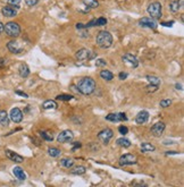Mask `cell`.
<instances>
[{
    "label": "cell",
    "mask_w": 184,
    "mask_h": 187,
    "mask_svg": "<svg viewBox=\"0 0 184 187\" xmlns=\"http://www.w3.org/2000/svg\"><path fill=\"white\" fill-rule=\"evenodd\" d=\"M0 125L1 126H8L9 125V116L5 110H0Z\"/></svg>",
    "instance_id": "d6986e66"
},
{
    "label": "cell",
    "mask_w": 184,
    "mask_h": 187,
    "mask_svg": "<svg viewBox=\"0 0 184 187\" xmlns=\"http://www.w3.org/2000/svg\"><path fill=\"white\" fill-rule=\"evenodd\" d=\"M7 48H8V50L12 53H20L22 51V48H20V43L16 42V41H10V42H8L7 43Z\"/></svg>",
    "instance_id": "e0dca14e"
},
{
    "label": "cell",
    "mask_w": 184,
    "mask_h": 187,
    "mask_svg": "<svg viewBox=\"0 0 184 187\" xmlns=\"http://www.w3.org/2000/svg\"><path fill=\"white\" fill-rule=\"evenodd\" d=\"M165 131V124L163 121H159V123H156L153 126L151 127V133L153 136H160Z\"/></svg>",
    "instance_id": "4fadbf2b"
},
{
    "label": "cell",
    "mask_w": 184,
    "mask_h": 187,
    "mask_svg": "<svg viewBox=\"0 0 184 187\" xmlns=\"http://www.w3.org/2000/svg\"><path fill=\"white\" fill-rule=\"evenodd\" d=\"M85 171H86L85 167H83V166H77V167L73 168L72 170H71V172H72L73 175H83V174H85Z\"/></svg>",
    "instance_id": "4316f807"
},
{
    "label": "cell",
    "mask_w": 184,
    "mask_h": 187,
    "mask_svg": "<svg viewBox=\"0 0 184 187\" xmlns=\"http://www.w3.org/2000/svg\"><path fill=\"white\" fill-rule=\"evenodd\" d=\"M139 24L142 27H148V28H152V30H155L157 27V23L151 17H143V18H141Z\"/></svg>",
    "instance_id": "7c38bea8"
},
{
    "label": "cell",
    "mask_w": 184,
    "mask_h": 187,
    "mask_svg": "<svg viewBox=\"0 0 184 187\" xmlns=\"http://www.w3.org/2000/svg\"><path fill=\"white\" fill-rule=\"evenodd\" d=\"M48 153L52 158H57L60 155V150H58L57 147H50V149H48Z\"/></svg>",
    "instance_id": "f546056e"
},
{
    "label": "cell",
    "mask_w": 184,
    "mask_h": 187,
    "mask_svg": "<svg viewBox=\"0 0 184 187\" xmlns=\"http://www.w3.org/2000/svg\"><path fill=\"white\" fill-rule=\"evenodd\" d=\"M126 77H127V74H126V73H120V75H118V78H120V81H124Z\"/></svg>",
    "instance_id": "ab89813d"
},
{
    "label": "cell",
    "mask_w": 184,
    "mask_h": 187,
    "mask_svg": "<svg viewBox=\"0 0 184 187\" xmlns=\"http://www.w3.org/2000/svg\"><path fill=\"white\" fill-rule=\"evenodd\" d=\"M178 152H175V151H172V152H167L166 154H177Z\"/></svg>",
    "instance_id": "7dc6e473"
},
{
    "label": "cell",
    "mask_w": 184,
    "mask_h": 187,
    "mask_svg": "<svg viewBox=\"0 0 184 187\" xmlns=\"http://www.w3.org/2000/svg\"><path fill=\"white\" fill-rule=\"evenodd\" d=\"M112 136H114V131H112L110 128H106V129L101 131L100 133L98 134V138L100 139L104 144H108L109 141L112 138Z\"/></svg>",
    "instance_id": "ba28073f"
},
{
    "label": "cell",
    "mask_w": 184,
    "mask_h": 187,
    "mask_svg": "<svg viewBox=\"0 0 184 187\" xmlns=\"http://www.w3.org/2000/svg\"><path fill=\"white\" fill-rule=\"evenodd\" d=\"M9 6H13L15 9H18L20 6V0H7Z\"/></svg>",
    "instance_id": "d6a6232c"
},
{
    "label": "cell",
    "mask_w": 184,
    "mask_h": 187,
    "mask_svg": "<svg viewBox=\"0 0 184 187\" xmlns=\"http://www.w3.org/2000/svg\"><path fill=\"white\" fill-rule=\"evenodd\" d=\"M58 107L57 106V102L55 100H47V101H44L43 103H42V108L46 109V110H48V109H56Z\"/></svg>",
    "instance_id": "ffe728a7"
},
{
    "label": "cell",
    "mask_w": 184,
    "mask_h": 187,
    "mask_svg": "<svg viewBox=\"0 0 184 187\" xmlns=\"http://www.w3.org/2000/svg\"><path fill=\"white\" fill-rule=\"evenodd\" d=\"M106 64H107V63H106V61H105L104 59H98L96 61V66L97 67H101V66H106Z\"/></svg>",
    "instance_id": "f35d334b"
},
{
    "label": "cell",
    "mask_w": 184,
    "mask_h": 187,
    "mask_svg": "<svg viewBox=\"0 0 184 187\" xmlns=\"http://www.w3.org/2000/svg\"><path fill=\"white\" fill-rule=\"evenodd\" d=\"M9 118L14 121V123H20L22 120H23V112L20 109L18 108H13L12 110H10V113H9Z\"/></svg>",
    "instance_id": "9c48e42d"
},
{
    "label": "cell",
    "mask_w": 184,
    "mask_h": 187,
    "mask_svg": "<svg viewBox=\"0 0 184 187\" xmlns=\"http://www.w3.org/2000/svg\"><path fill=\"white\" fill-rule=\"evenodd\" d=\"M141 150H142V152H152L156 150V147L148 142H144L141 144Z\"/></svg>",
    "instance_id": "603a6c76"
},
{
    "label": "cell",
    "mask_w": 184,
    "mask_h": 187,
    "mask_svg": "<svg viewBox=\"0 0 184 187\" xmlns=\"http://www.w3.org/2000/svg\"><path fill=\"white\" fill-rule=\"evenodd\" d=\"M77 90L84 95H90L96 91V82L92 77H84L77 83Z\"/></svg>",
    "instance_id": "6da1fadb"
},
{
    "label": "cell",
    "mask_w": 184,
    "mask_h": 187,
    "mask_svg": "<svg viewBox=\"0 0 184 187\" xmlns=\"http://www.w3.org/2000/svg\"><path fill=\"white\" fill-rule=\"evenodd\" d=\"M122 60L124 61L125 64L130 65V66L133 68H135L139 66V60H138V58H136L135 56L131 55V53H125L124 56L122 57Z\"/></svg>",
    "instance_id": "30bf717a"
},
{
    "label": "cell",
    "mask_w": 184,
    "mask_h": 187,
    "mask_svg": "<svg viewBox=\"0 0 184 187\" xmlns=\"http://www.w3.org/2000/svg\"><path fill=\"white\" fill-rule=\"evenodd\" d=\"M15 93H16V94H18V95H20V96H23V98H28V94H26V93H24V92H22V91H16Z\"/></svg>",
    "instance_id": "ee69618b"
},
{
    "label": "cell",
    "mask_w": 184,
    "mask_h": 187,
    "mask_svg": "<svg viewBox=\"0 0 184 187\" xmlns=\"http://www.w3.org/2000/svg\"><path fill=\"white\" fill-rule=\"evenodd\" d=\"M13 174H14V176H15L18 180H25V179H26V175H25L24 170H23L20 167L14 168V169H13Z\"/></svg>",
    "instance_id": "ac0fdd59"
},
{
    "label": "cell",
    "mask_w": 184,
    "mask_h": 187,
    "mask_svg": "<svg viewBox=\"0 0 184 187\" xmlns=\"http://www.w3.org/2000/svg\"><path fill=\"white\" fill-rule=\"evenodd\" d=\"M60 164L65 168H72L74 166V161L72 159H61L60 160Z\"/></svg>",
    "instance_id": "83f0119b"
},
{
    "label": "cell",
    "mask_w": 184,
    "mask_h": 187,
    "mask_svg": "<svg viewBox=\"0 0 184 187\" xmlns=\"http://www.w3.org/2000/svg\"><path fill=\"white\" fill-rule=\"evenodd\" d=\"M100 77L102 80H106V81H112L114 78V74H112L110 70H107V69H105V70H101L100 72Z\"/></svg>",
    "instance_id": "7402d4cb"
},
{
    "label": "cell",
    "mask_w": 184,
    "mask_h": 187,
    "mask_svg": "<svg viewBox=\"0 0 184 187\" xmlns=\"http://www.w3.org/2000/svg\"><path fill=\"white\" fill-rule=\"evenodd\" d=\"M97 44L102 49L109 48L112 44V35L108 31H101L96 38Z\"/></svg>",
    "instance_id": "7a4b0ae2"
},
{
    "label": "cell",
    "mask_w": 184,
    "mask_h": 187,
    "mask_svg": "<svg viewBox=\"0 0 184 187\" xmlns=\"http://www.w3.org/2000/svg\"><path fill=\"white\" fill-rule=\"evenodd\" d=\"M180 4H178V1L177 0H174V1H171V4H169V9L172 10L173 13H176L178 12V9H180Z\"/></svg>",
    "instance_id": "f1b7e54d"
},
{
    "label": "cell",
    "mask_w": 184,
    "mask_h": 187,
    "mask_svg": "<svg viewBox=\"0 0 184 187\" xmlns=\"http://www.w3.org/2000/svg\"><path fill=\"white\" fill-rule=\"evenodd\" d=\"M96 24L97 26H104L107 24V20L105 17H100V18H96Z\"/></svg>",
    "instance_id": "e575fe53"
},
{
    "label": "cell",
    "mask_w": 184,
    "mask_h": 187,
    "mask_svg": "<svg viewBox=\"0 0 184 187\" xmlns=\"http://www.w3.org/2000/svg\"><path fill=\"white\" fill-rule=\"evenodd\" d=\"M39 2V0H25V4L28 5V7H33Z\"/></svg>",
    "instance_id": "74e56055"
},
{
    "label": "cell",
    "mask_w": 184,
    "mask_h": 187,
    "mask_svg": "<svg viewBox=\"0 0 184 187\" xmlns=\"http://www.w3.org/2000/svg\"><path fill=\"white\" fill-rule=\"evenodd\" d=\"M57 100H60V101H71L73 99L72 95H69V94H59V95L56 96Z\"/></svg>",
    "instance_id": "4dcf8cb0"
},
{
    "label": "cell",
    "mask_w": 184,
    "mask_h": 187,
    "mask_svg": "<svg viewBox=\"0 0 184 187\" xmlns=\"http://www.w3.org/2000/svg\"><path fill=\"white\" fill-rule=\"evenodd\" d=\"M6 155H7V158L8 159H10L12 161H14V162L16 163H22L23 161H24V158L22 156V155L17 154V153H15L14 151H10V150H6Z\"/></svg>",
    "instance_id": "5bb4252c"
},
{
    "label": "cell",
    "mask_w": 184,
    "mask_h": 187,
    "mask_svg": "<svg viewBox=\"0 0 184 187\" xmlns=\"http://www.w3.org/2000/svg\"><path fill=\"white\" fill-rule=\"evenodd\" d=\"M147 80H148L149 84H152V85H157V86H159L160 85V78L159 77H157V76H153V75H148L145 77Z\"/></svg>",
    "instance_id": "cb8c5ba5"
},
{
    "label": "cell",
    "mask_w": 184,
    "mask_h": 187,
    "mask_svg": "<svg viewBox=\"0 0 184 187\" xmlns=\"http://www.w3.org/2000/svg\"><path fill=\"white\" fill-rule=\"evenodd\" d=\"M117 145H120L122 147H130L131 146V142L128 141L127 138H125V137H120L116 141Z\"/></svg>",
    "instance_id": "d4e9b609"
},
{
    "label": "cell",
    "mask_w": 184,
    "mask_h": 187,
    "mask_svg": "<svg viewBox=\"0 0 184 187\" xmlns=\"http://www.w3.org/2000/svg\"><path fill=\"white\" fill-rule=\"evenodd\" d=\"M1 13L5 17H15L17 15V9L10 7V6H6L1 9Z\"/></svg>",
    "instance_id": "2e32d148"
},
{
    "label": "cell",
    "mask_w": 184,
    "mask_h": 187,
    "mask_svg": "<svg viewBox=\"0 0 184 187\" xmlns=\"http://www.w3.org/2000/svg\"><path fill=\"white\" fill-rule=\"evenodd\" d=\"M147 12H148V14L150 15L151 18H153V20H159L160 17H161V4L158 2V1L151 2L148 6Z\"/></svg>",
    "instance_id": "3957f363"
},
{
    "label": "cell",
    "mask_w": 184,
    "mask_h": 187,
    "mask_svg": "<svg viewBox=\"0 0 184 187\" xmlns=\"http://www.w3.org/2000/svg\"><path fill=\"white\" fill-rule=\"evenodd\" d=\"M106 119L109 120V121H112V123H118V121H126L127 117L125 113L120 112V113H109V115L106 116Z\"/></svg>",
    "instance_id": "8fae6325"
},
{
    "label": "cell",
    "mask_w": 184,
    "mask_h": 187,
    "mask_svg": "<svg viewBox=\"0 0 184 187\" xmlns=\"http://www.w3.org/2000/svg\"><path fill=\"white\" fill-rule=\"evenodd\" d=\"M148 119H149V112L145 111V110H142V111H140L136 115L135 123L139 124V125H143V124H145L148 121Z\"/></svg>",
    "instance_id": "9a60e30c"
},
{
    "label": "cell",
    "mask_w": 184,
    "mask_h": 187,
    "mask_svg": "<svg viewBox=\"0 0 184 187\" xmlns=\"http://www.w3.org/2000/svg\"><path fill=\"white\" fill-rule=\"evenodd\" d=\"M172 104V100H169V99H165V100H161L159 102V106L161 108H167L169 107Z\"/></svg>",
    "instance_id": "836d02e7"
},
{
    "label": "cell",
    "mask_w": 184,
    "mask_h": 187,
    "mask_svg": "<svg viewBox=\"0 0 184 187\" xmlns=\"http://www.w3.org/2000/svg\"><path fill=\"white\" fill-rule=\"evenodd\" d=\"M4 31L6 32V34L8 36H12V38H17V36L20 34V25L15 23V22H9L7 24L5 25Z\"/></svg>",
    "instance_id": "277c9868"
},
{
    "label": "cell",
    "mask_w": 184,
    "mask_h": 187,
    "mask_svg": "<svg viewBox=\"0 0 184 187\" xmlns=\"http://www.w3.org/2000/svg\"><path fill=\"white\" fill-rule=\"evenodd\" d=\"M20 75L22 77H24V78L30 75V68H28V66L26 64H22L20 66Z\"/></svg>",
    "instance_id": "44dd1931"
},
{
    "label": "cell",
    "mask_w": 184,
    "mask_h": 187,
    "mask_svg": "<svg viewBox=\"0 0 184 187\" xmlns=\"http://www.w3.org/2000/svg\"><path fill=\"white\" fill-rule=\"evenodd\" d=\"M82 1L89 8H98L99 7V2L97 0H82Z\"/></svg>",
    "instance_id": "484cf974"
},
{
    "label": "cell",
    "mask_w": 184,
    "mask_h": 187,
    "mask_svg": "<svg viewBox=\"0 0 184 187\" xmlns=\"http://www.w3.org/2000/svg\"><path fill=\"white\" fill-rule=\"evenodd\" d=\"M76 28H77V30H85V25L84 24H82V23H77V24H76Z\"/></svg>",
    "instance_id": "b9f144b4"
},
{
    "label": "cell",
    "mask_w": 184,
    "mask_h": 187,
    "mask_svg": "<svg viewBox=\"0 0 184 187\" xmlns=\"http://www.w3.org/2000/svg\"><path fill=\"white\" fill-rule=\"evenodd\" d=\"M118 131H120V134L122 135H125V134H127L128 133V128L124 125H120V127H118Z\"/></svg>",
    "instance_id": "8d00e7d4"
},
{
    "label": "cell",
    "mask_w": 184,
    "mask_h": 187,
    "mask_svg": "<svg viewBox=\"0 0 184 187\" xmlns=\"http://www.w3.org/2000/svg\"><path fill=\"white\" fill-rule=\"evenodd\" d=\"M39 134H40L41 137L43 139H46V141H52V139H53V136H52L51 134L47 133V131H40Z\"/></svg>",
    "instance_id": "1f68e13d"
},
{
    "label": "cell",
    "mask_w": 184,
    "mask_h": 187,
    "mask_svg": "<svg viewBox=\"0 0 184 187\" xmlns=\"http://www.w3.org/2000/svg\"><path fill=\"white\" fill-rule=\"evenodd\" d=\"M118 162L120 166H131V164H135L138 162V158H136V155L132 154V153H126V154L120 156Z\"/></svg>",
    "instance_id": "5b68a950"
},
{
    "label": "cell",
    "mask_w": 184,
    "mask_h": 187,
    "mask_svg": "<svg viewBox=\"0 0 184 187\" xmlns=\"http://www.w3.org/2000/svg\"><path fill=\"white\" fill-rule=\"evenodd\" d=\"M74 147H73V151H75L76 149H79V147H81L82 146V144L80 143V142H74Z\"/></svg>",
    "instance_id": "7bdbcfd3"
},
{
    "label": "cell",
    "mask_w": 184,
    "mask_h": 187,
    "mask_svg": "<svg viewBox=\"0 0 184 187\" xmlns=\"http://www.w3.org/2000/svg\"><path fill=\"white\" fill-rule=\"evenodd\" d=\"M173 24H174V20H171V22H163L161 23V25H164V26H173Z\"/></svg>",
    "instance_id": "60d3db41"
},
{
    "label": "cell",
    "mask_w": 184,
    "mask_h": 187,
    "mask_svg": "<svg viewBox=\"0 0 184 187\" xmlns=\"http://www.w3.org/2000/svg\"><path fill=\"white\" fill-rule=\"evenodd\" d=\"M73 138H74L73 131H69V129H66V131H63L59 135H58L57 141H58L59 143H68V142H72Z\"/></svg>",
    "instance_id": "52a82bcc"
},
{
    "label": "cell",
    "mask_w": 184,
    "mask_h": 187,
    "mask_svg": "<svg viewBox=\"0 0 184 187\" xmlns=\"http://www.w3.org/2000/svg\"><path fill=\"white\" fill-rule=\"evenodd\" d=\"M158 88H159V86H157V85H152V84H149V85H147V86H145V91L147 92H149V93H150V92H156L157 90H158Z\"/></svg>",
    "instance_id": "d590c367"
},
{
    "label": "cell",
    "mask_w": 184,
    "mask_h": 187,
    "mask_svg": "<svg viewBox=\"0 0 184 187\" xmlns=\"http://www.w3.org/2000/svg\"><path fill=\"white\" fill-rule=\"evenodd\" d=\"M4 27H5V24H2V23H0V34L4 32Z\"/></svg>",
    "instance_id": "f6af8a7d"
},
{
    "label": "cell",
    "mask_w": 184,
    "mask_h": 187,
    "mask_svg": "<svg viewBox=\"0 0 184 187\" xmlns=\"http://www.w3.org/2000/svg\"><path fill=\"white\" fill-rule=\"evenodd\" d=\"M94 53L91 52L90 50L85 48H82L80 49L79 51L76 52V59L80 60V61H85V60H89V59H92V58H94Z\"/></svg>",
    "instance_id": "8992f818"
},
{
    "label": "cell",
    "mask_w": 184,
    "mask_h": 187,
    "mask_svg": "<svg viewBox=\"0 0 184 187\" xmlns=\"http://www.w3.org/2000/svg\"><path fill=\"white\" fill-rule=\"evenodd\" d=\"M176 88H177V90H183V88H182V85H181V84H176Z\"/></svg>",
    "instance_id": "bcb514c9"
}]
</instances>
